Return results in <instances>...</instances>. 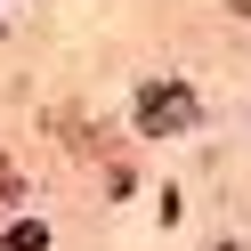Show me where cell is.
<instances>
[{
	"mask_svg": "<svg viewBox=\"0 0 251 251\" xmlns=\"http://www.w3.org/2000/svg\"><path fill=\"white\" fill-rule=\"evenodd\" d=\"M0 25H8V17H0Z\"/></svg>",
	"mask_w": 251,
	"mask_h": 251,
	"instance_id": "4",
	"label": "cell"
},
{
	"mask_svg": "<svg viewBox=\"0 0 251 251\" xmlns=\"http://www.w3.org/2000/svg\"><path fill=\"white\" fill-rule=\"evenodd\" d=\"M25 195V178H17V162H0V202H17Z\"/></svg>",
	"mask_w": 251,
	"mask_h": 251,
	"instance_id": "3",
	"label": "cell"
},
{
	"mask_svg": "<svg viewBox=\"0 0 251 251\" xmlns=\"http://www.w3.org/2000/svg\"><path fill=\"white\" fill-rule=\"evenodd\" d=\"M195 122H202V105H195L186 81H146V89H138V130L170 138V130H195Z\"/></svg>",
	"mask_w": 251,
	"mask_h": 251,
	"instance_id": "1",
	"label": "cell"
},
{
	"mask_svg": "<svg viewBox=\"0 0 251 251\" xmlns=\"http://www.w3.org/2000/svg\"><path fill=\"white\" fill-rule=\"evenodd\" d=\"M49 243V227H33V219H25V227H0V251H41Z\"/></svg>",
	"mask_w": 251,
	"mask_h": 251,
	"instance_id": "2",
	"label": "cell"
}]
</instances>
